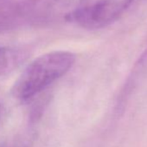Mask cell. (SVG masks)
<instances>
[{
  "label": "cell",
  "mask_w": 147,
  "mask_h": 147,
  "mask_svg": "<svg viewBox=\"0 0 147 147\" xmlns=\"http://www.w3.org/2000/svg\"><path fill=\"white\" fill-rule=\"evenodd\" d=\"M134 0H79L71 11L73 20L86 30H100L118 20Z\"/></svg>",
  "instance_id": "3"
},
{
  "label": "cell",
  "mask_w": 147,
  "mask_h": 147,
  "mask_svg": "<svg viewBox=\"0 0 147 147\" xmlns=\"http://www.w3.org/2000/svg\"><path fill=\"white\" fill-rule=\"evenodd\" d=\"M75 61V54L63 50L51 51L36 57L14 82L11 90L12 96L22 102L32 100L67 73Z\"/></svg>",
  "instance_id": "1"
},
{
  "label": "cell",
  "mask_w": 147,
  "mask_h": 147,
  "mask_svg": "<svg viewBox=\"0 0 147 147\" xmlns=\"http://www.w3.org/2000/svg\"><path fill=\"white\" fill-rule=\"evenodd\" d=\"M66 0H11L0 5V35L69 20Z\"/></svg>",
  "instance_id": "2"
},
{
  "label": "cell",
  "mask_w": 147,
  "mask_h": 147,
  "mask_svg": "<svg viewBox=\"0 0 147 147\" xmlns=\"http://www.w3.org/2000/svg\"><path fill=\"white\" fill-rule=\"evenodd\" d=\"M0 147H8V146H7V145H5V144H3V145H1Z\"/></svg>",
  "instance_id": "6"
},
{
  "label": "cell",
  "mask_w": 147,
  "mask_h": 147,
  "mask_svg": "<svg viewBox=\"0 0 147 147\" xmlns=\"http://www.w3.org/2000/svg\"><path fill=\"white\" fill-rule=\"evenodd\" d=\"M0 115H1V102H0Z\"/></svg>",
  "instance_id": "5"
},
{
  "label": "cell",
  "mask_w": 147,
  "mask_h": 147,
  "mask_svg": "<svg viewBox=\"0 0 147 147\" xmlns=\"http://www.w3.org/2000/svg\"><path fill=\"white\" fill-rule=\"evenodd\" d=\"M30 56V52L18 46H0V77L18 68Z\"/></svg>",
  "instance_id": "4"
}]
</instances>
